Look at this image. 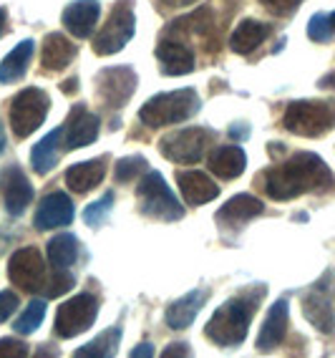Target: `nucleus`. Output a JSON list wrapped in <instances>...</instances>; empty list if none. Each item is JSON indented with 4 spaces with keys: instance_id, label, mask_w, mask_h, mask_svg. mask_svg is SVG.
I'll list each match as a JSON object with an SVG mask.
<instances>
[{
    "instance_id": "obj_28",
    "label": "nucleus",
    "mask_w": 335,
    "mask_h": 358,
    "mask_svg": "<svg viewBox=\"0 0 335 358\" xmlns=\"http://www.w3.org/2000/svg\"><path fill=\"white\" fill-rule=\"evenodd\" d=\"M78 257V240L71 232H64V235H56L48 243V260L56 270L71 268Z\"/></svg>"
},
{
    "instance_id": "obj_3",
    "label": "nucleus",
    "mask_w": 335,
    "mask_h": 358,
    "mask_svg": "<svg viewBox=\"0 0 335 358\" xmlns=\"http://www.w3.org/2000/svg\"><path fill=\"white\" fill-rule=\"evenodd\" d=\"M200 109H202L200 94L194 89H179V91H169V94H159V96H151L142 106V111H139V119L149 129H159V127H172V124L187 122Z\"/></svg>"
},
{
    "instance_id": "obj_14",
    "label": "nucleus",
    "mask_w": 335,
    "mask_h": 358,
    "mask_svg": "<svg viewBox=\"0 0 335 358\" xmlns=\"http://www.w3.org/2000/svg\"><path fill=\"white\" fill-rule=\"evenodd\" d=\"M156 61H159L161 73H167V76H187L197 64L192 48L184 41L169 38V36H164L156 45Z\"/></svg>"
},
{
    "instance_id": "obj_20",
    "label": "nucleus",
    "mask_w": 335,
    "mask_h": 358,
    "mask_svg": "<svg viewBox=\"0 0 335 358\" xmlns=\"http://www.w3.org/2000/svg\"><path fill=\"white\" fill-rule=\"evenodd\" d=\"M207 298H209V290H192V293L181 295L179 301H174L167 308V315H164V318H167V326L172 328V331H184V328H189L194 323V318H197V313L202 310Z\"/></svg>"
},
{
    "instance_id": "obj_4",
    "label": "nucleus",
    "mask_w": 335,
    "mask_h": 358,
    "mask_svg": "<svg viewBox=\"0 0 335 358\" xmlns=\"http://www.w3.org/2000/svg\"><path fill=\"white\" fill-rule=\"evenodd\" d=\"M283 127L310 139L328 134L335 129V101H292L283 114Z\"/></svg>"
},
{
    "instance_id": "obj_27",
    "label": "nucleus",
    "mask_w": 335,
    "mask_h": 358,
    "mask_svg": "<svg viewBox=\"0 0 335 358\" xmlns=\"http://www.w3.org/2000/svg\"><path fill=\"white\" fill-rule=\"evenodd\" d=\"M33 51H36L33 41H23V43L15 45L13 51L3 58V64H0V83H13L26 76L28 64H31V58H33Z\"/></svg>"
},
{
    "instance_id": "obj_40",
    "label": "nucleus",
    "mask_w": 335,
    "mask_h": 358,
    "mask_svg": "<svg viewBox=\"0 0 335 358\" xmlns=\"http://www.w3.org/2000/svg\"><path fill=\"white\" fill-rule=\"evenodd\" d=\"M318 86H320V89H333L335 91V71L333 73H328V76H322Z\"/></svg>"
},
{
    "instance_id": "obj_30",
    "label": "nucleus",
    "mask_w": 335,
    "mask_h": 358,
    "mask_svg": "<svg viewBox=\"0 0 335 358\" xmlns=\"http://www.w3.org/2000/svg\"><path fill=\"white\" fill-rule=\"evenodd\" d=\"M45 318V301H33L31 306L20 313V318L15 320V331L20 336H31V333L38 331V326Z\"/></svg>"
},
{
    "instance_id": "obj_23",
    "label": "nucleus",
    "mask_w": 335,
    "mask_h": 358,
    "mask_svg": "<svg viewBox=\"0 0 335 358\" xmlns=\"http://www.w3.org/2000/svg\"><path fill=\"white\" fill-rule=\"evenodd\" d=\"M247 157L239 147L232 144H225V147H217L209 154V169L212 174H217L219 179H234L245 172Z\"/></svg>"
},
{
    "instance_id": "obj_19",
    "label": "nucleus",
    "mask_w": 335,
    "mask_h": 358,
    "mask_svg": "<svg viewBox=\"0 0 335 358\" xmlns=\"http://www.w3.org/2000/svg\"><path fill=\"white\" fill-rule=\"evenodd\" d=\"M177 185H179L184 202L192 207L207 205V202H212L219 194V185H214L204 172H197V169H192V172H177Z\"/></svg>"
},
{
    "instance_id": "obj_29",
    "label": "nucleus",
    "mask_w": 335,
    "mask_h": 358,
    "mask_svg": "<svg viewBox=\"0 0 335 358\" xmlns=\"http://www.w3.org/2000/svg\"><path fill=\"white\" fill-rule=\"evenodd\" d=\"M119 341H121V328L114 326V328H109V331H103L101 336L94 338L91 343L81 345V348L76 351V358L78 356L81 358H109L117 353Z\"/></svg>"
},
{
    "instance_id": "obj_44",
    "label": "nucleus",
    "mask_w": 335,
    "mask_h": 358,
    "mask_svg": "<svg viewBox=\"0 0 335 358\" xmlns=\"http://www.w3.org/2000/svg\"><path fill=\"white\" fill-rule=\"evenodd\" d=\"M3 149H6V136H3V127H0V154H3Z\"/></svg>"
},
{
    "instance_id": "obj_18",
    "label": "nucleus",
    "mask_w": 335,
    "mask_h": 358,
    "mask_svg": "<svg viewBox=\"0 0 335 358\" xmlns=\"http://www.w3.org/2000/svg\"><path fill=\"white\" fill-rule=\"evenodd\" d=\"M101 15L98 0H73L71 6L64 10V26L76 38H89Z\"/></svg>"
},
{
    "instance_id": "obj_25",
    "label": "nucleus",
    "mask_w": 335,
    "mask_h": 358,
    "mask_svg": "<svg viewBox=\"0 0 335 358\" xmlns=\"http://www.w3.org/2000/svg\"><path fill=\"white\" fill-rule=\"evenodd\" d=\"M270 36V26L267 23H260V20H242L237 28H234L230 45L232 51L239 56H250L255 48H260V43H265Z\"/></svg>"
},
{
    "instance_id": "obj_12",
    "label": "nucleus",
    "mask_w": 335,
    "mask_h": 358,
    "mask_svg": "<svg viewBox=\"0 0 335 358\" xmlns=\"http://www.w3.org/2000/svg\"><path fill=\"white\" fill-rule=\"evenodd\" d=\"M136 83H139V78H136L134 69L111 66V69H103L96 76V91L109 109H121L124 103L134 96Z\"/></svg>"
},
{
    "instance_id": "obj_2",
    "label": "nucleus",
    "mask_w": 335,
    "mask_h": 358,
    "mask_svg": "<svg viewBox=\"0 0 335 358\" xmlns=\"http://www.w3.org/2000/svg\"><path fill=\"white\" fill-rule=\"evenodd\" d=\"M265 293H267L265 285H255V288H247L245 293L230 298L225 306H219L204 326L207 338L217 345H225V348H234L242 343L247 338L252 315L258 310Z\"/></svg>"
},
{
    "instance_id": "obj_37",
    "label": "nucleus",
    "mask_w": 335,
    "mask_h": 358,
    "mask_svg": "<svg viewBox=\"0 0 335 358\" xmlns=\"http://www.w3.org/2000/svg\"><path fill=\"white\" fill-rule=\"evenodd\" d=\"M15 310H18V295L13 290H3L0 293V323H6Z\"/></svg>"
},
{
    "instance_id": "obj_16",
    "label": "nucleus",
    "mask_w": 335,
    "mask_h": 358,
    "mask_svg": "<svg viewBox=\"0 0 335 358\" xmlns=\"http://www.w3.org/2000/svg\"><path fill=\"white\" fill-rule=\"evenodd\" d=\"M38 230H56V227H66L73 222V202L68 194L64 192H51L45 194L38 202L36 217H33Z\"/></svg>"
},
{
    "instance_id": "obj_17",
    "label": "nucleus",
    "mask_w": 335,
    "mask_h": 358,
    "mask_svg": "<svg viewBox=\"0 0 335 358\" xmlns=\"http://www.w3.org/2000/svg\"><path fill=\"white\" fill-rule=\"evenodd\" d=\"M288 326H290L288 301H277L262 320V328H260V336H258V351H272V348H277L285 341Z\"/></svg>"
},
{
    "instance_id": "obj_32",
    "label": "nucleus",
    "mask_w": 335,
    "mask_h": 358,
    "mask_svg": "<svg viewBox=\"0 0 335 358\" xmlns=\"http://www.w3.org/2000/svg\"><path fill=\"white\" fill-rule=\"evenodd\" d=\"M142 172H147V159L139 157V154H134V157H124V159L119 162L114 177H117L119 185H126V182H134Z\"/></svg>"
},
{
    "instance_id": "obj_10",
    "label": "nucleus",
    "mask_w": 335,
    "mask_h": 358,
    "mask_svg": "<svg viewBox=\"0 0 335 358\" xmlns=\"http://www.w3.org/2000/svg\"><path fill=\"white\" fill-rule=\"evenodd\" d=\"M209 136L212 134L207 129H181V131L164 136L159 141V149L167 159L177 162V164H197L202 159V154H204Z\"/></svg>"
},
{
    "instance_id": "obj_31",
    "label": "nucleus",
    "mask_w": 335,
    "mask_h": 358,
    "mask_svg": "<svg viewBox=\"0 0 335 358\" xmlns=\"http://www.w3.org/2000/svg\"><path fill=\"white\" fill-rule=\"evenodd\" d=\"M111 207H114V192H106L101 199H96V202H91V205L84 210V222H86V224H91V227H98V224L106 222V217H109Z\"/></svg>"
},
{
    "instance_id": "obj_5",
    "label": "nucleus",
    "mask_w": 335,
    "mask_h": 358,
    "mask_svg": "<svg viewBox=\"0 0 335 358\" xmlns=\"http://www.w3.org/2000/svg\"><path fill=\"white\" fill-rule=\"evenodd\" d=\"M136 202H139L142 215L161 220V222H177L184 217L179 199L174 197V192L169 189V185L159 172L144 174V179L136 187Z\"/></svg>"
},
{
    "instance_id": "obj_26",
    "label": "nucleus",
    "mask_w": 335,
    "mask_h": 358,
    "mask_svg": "<svg viewBox=\"0 0 335 358\" xmlns=\"http://www.w3.org/2000/svg\"><path fill=\"white\" fill-rule=\"evenodd\" d=\"M61 141H64V127L53 129L51 134H45L43 139L33 147L31 164L38 174H48L53 166L59 164V144Z\"/></svg>"
},
{
    "instance_id": "obj_21",
    "label": "nucleus",
    "mask_w": 335,
    "mask_h": 358,
    "mask_svg": "<svg viewBox=\"0 0 335 358\" xmlns=\"http://www.w3.org/2000/svg\"><path fill=\"white\" fill-rule=\"evenodd\" d=\"M76 58V43L66 38L64 33H48L40 45V64L45 71H64Z\"/></svg>"
},
{
    "instance_id": "obj_6",
    "label": "nucleus",
    "mask_w": 335,
    "mask_h": 358,
    "mask_svg": "<svg viewBox=\"0 0 335 358\" xmlns=\"http://www.w3.org/2000/svg\"><path fill=\"white\" fill-rule=\"evenodd\" d=\"M303 313L315 331L335 333V273L328 270L318 282H313L303 295Z\"/></svg>"
},
{
    "instance_id": "obj_41",
    "label": "nucleus",
    "mask_w": 335,
    "mask_h": 358,
    "mask_svg": "<svg viewBox=\"0 0 335 358\" xmlns=\"http://www.w3.org/2000/svg\"><path fill=\"white\" fill-rule=\"evenodd\" d=\"M6 28H8V13H6V8H0V38H3Z\"/></svg>"
},
{
    "instance_id": "obj_36",
    "label": "nucleus",
    "mask_w": 335,
    "mask_h": 358,
    "mask_svg": "<svg viewBox=\"0 0 335 358\" xmlns=\"http://www.w3.org/2000/svg\"><path fill=\"white\" fill-rule=\"evenodd\" d=\"M0 356L23 358V356H28V345L18 338H0Z\"/></svg>"
},
{
    "instance_id": "obj_7",
    "label": "nucleus",
    "mask_w": 335,
    "mask_h": 358,
    "mask_svg": "<svg viewBox=\"0 0 335 358\" xmlns=\"http://www.w3.org/2000/svg\"><path fill=\"white\" fill-rule=\"evenodd\" d=\"M51 109V99L40 89H23L10 103V127L18 139L31 136L38 127H43Z\"/></svg>"
},
{
    "instance_id": "obj_11",
    "label": "nucleus",
    "mask_w": 335,
    "mask_h": 358,
    "mask_svg": "<svg viewBox=\"0 0 335 358\" xmlns=\"http://www.w3.org/2000/svg\"><path fill=\"white\" fill-rule=\"evenodd\" d=\"M8 278L26 293H38L45 285V265L38 248H20L10 255L8 262Z\"/></svg>"
},
{
    "instance_id": "obj_39",
    "label": "nucleus",
    "mask_w": 335,
    "mask_h": 358,
    "mask_svg": "<svg viewBox=\"0 0 335 358\" xmlns=\"http://www.w3.org/2000/svg\"><path fill=\"white\" fill-rule=\"evenodd\" d=\"M131 356L134 358H149V356H154V348H151V343H142L131 351Z\"/></svg>"
},
{
    "instance_id": "obj_35",
    "label": "nucleus",
    "mask_w": 335,
    "mask_h": 358,
    "mask_svg": "<svg viewBox=\"0 0 335 358\" xmlns=\"http://www.w3.org/2000/svg\"><path fill=\"white\" fill-rule=\"evenodd\" d=\"M260 3H262V6L275 15H290L300 8L303 0H260Z\"/></svg>"
},
{
    "instance_id": "obj_33",
    "label": "nucleus",
    "mask_w": 335,
    "mask_h": 358,
    "mask_svg": "<svg viewBox=\"0 0 335 358\" xmlns=\"http://www.w3.org/2000/svg\"><path fill=\"white\" fill-rule=\"evenodd\" d=\"M73 275L71 273H68V270H56V273H53L51 278H48V280H45V295H48V298H59V295H66L68 293V290L73 288Z\"/></svg>"
},
{
    "instance_id": "obj_15",
    "label": "nucleus",
    "mask_w": 335,
    "mask_h": 358,
    "mask_svg": "<svg viewBox=\"0 0 335 358\" xmlns=\"http://www.w3.org/2000/svg\"><path fill=\"white\" fill-rule=\"evenodd\" d=\"M98 136V116L91 114L86 106H73L64 124V144L66 149H78L94 144Z\"/></svg>"
},
{
    "instance_id": "obj_34",
    "label": "nucleus",
    "mask_w": 335,
    "mask_h": 358,
    "mask_svg": "<svg viewBox=\"0 0 335 358\" xmlns=\"http://www.w3.org/2000/svg\"><path fill=\"white\" fill-rule=\"evenodd\" d=\"M333 33H335V28H333V23H330V15L315 13L313 18H310V23H308V36L313 41H318V43H325V41L333 38Z\"/></svg>"
},
{
    "instance_id": "obj_38",
    "label": "nucleus",
    "mask_w": 335,
    "mask_h": 358,
    "mask_svg": "<svg viewBox=\"0 0 335 358\" xmlns=\"http://www.w3.org/2000/svg\"><path fill=\"white\" fill-rule=\"evenodd\" d=\"M189 348H187V343H172L169 348H164V353L161 356L164 358H172V356H189Z\"/></svg>"
},
{
    "instance_id": "obj_43",
    "label": "nucleus",
    "mask_w": 335,
    "mask_h": 358,
    "mask_svg": "<svg viewBox=\"0 0 335 358\" xmlns=\"http://www.w3.org/2000/svg\"><path fill=\"white\" fill-rule=\"evenodd\" d=\"M64 91L66 94H73V91H76V78H68V81L64 83Z\"/></svg>"
},
{
    "instance_id": "obj_1",
    "label": "nucleus",
    "mask_w": 335,
    "mask_h": 358,
    "mask_svg": "<svg viewBox=\"0 0 335 358\" xmlns=\"http://www.w3.org/2000/svg\"><path fill=\"white\" fill-rule=\"evenodd\" d=\"M258 185H262V189L272 199L285 202V199H295L300 194L330 187L333 185V172L318 154L297 152L290 159L280 162V164L258 174Z\"/></svg>"
},
{
    "instance_id": "obj_45",
    "label": "nucleus",
    "mask_w": 335,
    "mask_h": 358,
    "mask_svg": "<svg viewBox=\"0 0 335 358\" xmlns=\"http://www.w3.org/2000/svg\"><path fill=\"white\" fill-rule=\"evenodd\" d=\"M330 23H333V28H335V13H330Z\"/></svg>"
},
{
    "instance_id": "obj_8",
    "label": "nucleus",
    "mask_w": 335,
    "mask_h": 358,
    "mask_svg": "<svg viewBox=\"0 0 335 358\" xmlns=\"http://www.w3.org/2000/svg\"><path fill=\"white\" fill-rule=\"evenodd\" d=\"M134 28H136V18H134V10H131V3L124 0V3H119V6L111 10L109 20H106L103 28L98 31L96 41H94V51H96L98 56L119 53L124 45L131 41Z\"/></svg>"
},
{
    "instance_id": "obj_9",
    "label": "nucleus",
    "mask_w": 335,
    "mask_h": 358,
    "mask_svg": "<svg viewBox=\"0 0 335 358\" xmlns=\"http://www.w3.org/2000/svg\"><path fill=\"white\" fill-rule=\"evenodd\" d=\"M98 315V301L91 293H81L71 301H66L64 306H59L56 313V336L59 338H73L78 333L89 331L94 326V320Z\"/></svg>"
},
{
    "instance_id": "obj_24",
    "label": "nucleus",
    "mask_w": 335,
    "mask_h": 358,
    "mask_svg": "<svg viewBox=\"0 0 335 358\" xmlns=\"http://www.w3.org/2000/svg\"><path fill=\"white\" fill-rule=\"evenodd\" d=\"M265 212V205L258 197L252 194H237L232 197L227 205H222V210L217 212V222L219 224H242L247 220H255L258 215Z\"/></svg>"
},
{
    "instance_id": "obj_13",
    "label": "nucleus",
    "mask_w": 335,
    "mask_h": 358,
    "mask_svg": "<svg viewBox=\"0 0 335 358\" xmlns=\"http://www.w3.org/2000/svg\"><path fill=\"white\" fill-rule=\"evenodd\" d=\"M0 199L8 215H23L33 202V187L18 164H8L0 169Z\"/></svg>"
},
{
    "instance_id": "obj_22",
    "label": "nucleus",
    "mask_w": 335,
    "mask_h": 358,
    "mask_svg": "<svg viewBox=\"0 0 335 358\" xmlns=\"http://www.w3.org/2000/svg\"><path fill=\"white\" fill-rule=\"evenodd\" d=\"M106 177V162L103 159H89L81 162V164H73L68 172H66V185L71 187L73 192L86 194L91 192L94 187H98Z\"/></svg>"
},
{
    "instance_id": "obj_42",
    "label": "nucleus",
    "mask_w": 335,
    "mask_h": 358,
    "mask_svg": "<svg viewBox=\"0 0 335 358\" xmlns=\"http://www.w3.org/2000/svg\"><path fill=\"white\" fill-rule=\"evenodd\" d=\"M164 6H189V3H194V0H161Z\"/></svg>"
}]
</instances>
